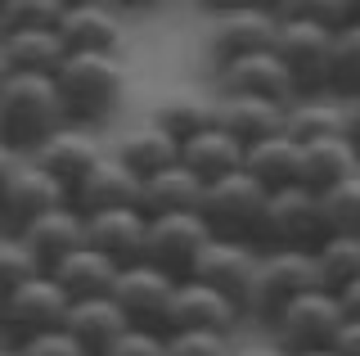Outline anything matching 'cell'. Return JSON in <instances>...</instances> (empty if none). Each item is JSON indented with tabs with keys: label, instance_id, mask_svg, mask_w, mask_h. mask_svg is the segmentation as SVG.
<instances>
[{
	"label": "cell",
	"instance_id": "obj_1",
	"mask_svg": "<svg viewBox=\"0 0 360 356\" xmlns=\"http://www.w3.org/2000/svg\"><path fill=\"white\" fill-rule=\"evenodd\" d=\"M59 82L45 72H5L0 82V140L14 153H37L59 127H68Z\"/></svg>",
	"mask_w": 360,
	"mask_h": 356
},
{
	"label": "cell",
	"instance_id": "obj_2",
	"mask_svg": "<svg viewBox=\"0 0 360 356\" xmlns=\"http://www.w3.org/2000/svg\"><path fill=\"white\" fill-rule=\"evenodd\" d=\"M63 95V108L82 127H108L127 99V68L122 54H68L63 68L54 72Z\"/></svg>",
	"mask_w": 360,
	"mask_h": 356
},
{
	"label": "cell",
	"instance_id": "obj_3",
	"mask_svg": "<svg viewBox=\"0 0 360 356\" xmlns=\"http://www.w3.org/2000/svg\"><path fill=\"white\" fill-rule=\"evenodd\" d=\"M311 288H324L320 280V262L315 253H292V248H266L262 253V271L252 280V293H248V320L252 325H275L284 316V307H292L302 293Z\"/></svg>",
	"mask_w": 360,
	"mask_h": 356
},
{
	"label": "cell",
	"instance_id": "obj_4",
	"mask_svg": "<svg viewBox=\"0 0 360 356\" xmlns=\"http://www.w3.org/2000/svg\"><path fill=\"white\" fill-rule=\"evenodd\" d=\"M333 235L324 194L311 185H284L270 190L266 221H262V248H292V253H315Z\"/></svg>",
	"mask_w": 360,
	"mask_h": 356
},
{
	"label": "cell",
	"instance_id": "obj_5",
	"mask_svg": "<svg viewBox=\"0 0 360 356\" xmlns=\"http://www.w3.org/2000/svg\"><path fill=\"white\" fill-rule=\"evenodd\" d=\"M59 203H72V194H68L32 153L5 149V172H0V230L22 235L32 221L45 217Z\"/></svg>",
	"mask_w": 360,
	"mask_h": 356
},
{
	"label": "cell",
	"instance_id": "obj_6",
	"mask_svg": "<svg viewBox=\"0 0 360 356\" xmlns=\"http://www.w3.org/2000/svg\"><path fill=\"white\" fill-rule=\"evenodd\" d=\"M266 203H270V190H266V185L243 167V172H230V176H221V181H212V185H207V198H202V217H207L212 235L262 243Z\"/></svg>",
	"mask_w": 360,
	"mask_h": 356
},
{
	"label": "cell",
	"instance_id": "obj_7",
	"mask_svg": "<svg viewBox=\"0 0 360 356\" xmlns=\"http://www.w3.org/2000/svg\"><path fill=\"white\" fill-rule=\"evenodd\" d=\"M342 325H347V311H342L333 288H311V293H302L292 307H284V316L270 325V338L288 356L329 352L338 343V333H342Z\"/></svg>",
	"mask_w": 360,
	"mask_h": 356
},
{
	"label": "cell",
	"instance_id": "obj_8",
	"mask_svg": "<svg viewBox=\"0 0 360 356\" xmlns=\"http://www.w3.org/2000/svg\"><path fill=\"white\" fill-rule=\"evenodd\" d=\"M279 37V14L266 5H239V9H221V14H207V32H202V50H207V63L221 68L230 59H243V54L257 50H275Z\"/></svg>",
	"mask_w": 360,
	"mask_h": 356
},
{
	"label": "cell",
	"instance_id": "obj_9",
	"mask_svg": "<svg viewBox=\"0 0 360 356\" xmlns=\"http://www.w3.org/2000/svg\"><path fill=\"white\" fill-rule=\"evenodd\" d=\"M72 311V298L68 288L54 280V271L37 275V280L9 288L0 298V325H5V343H27L45 329H59Z\"/></svg>",
	"mask_w": 360,
	"mask_h": 356
},
{
	"label": "cell",
	"instance_id": "obj_10",
	"mask_svg": "<svg viewBox=\"0 0 360 356\" xmlns=\"http://www.w3.org/2000/svg\"><path fill=\"white\" fill-rule=\"evenodd\" d=\"M333 41H338V27H329V23H292V18H279L275 50L288 63V72L297 77L302 95L333 91Z\"/></svg>",
	"mask_w": 360,
	"mask_h": 356
},
{
	"label": "cell",
	"instance_id": "obj_11",
	"mask_svg": "<svg viewBox=\"0 0 360 356\" xmlns=\"http://www.w3.org/2000/svg\"><path fill=\"white\" fill-rule=\"evenodd\" d=\"M212 243V226L202 212H172V217H149V248L144 262L162 266L176 280H194L202 248Z\"/></svg>",
	"mask_w": 360,
	"mask_h": 356
},
{
	"label": "cell",
	"instance_id": "obj_12",
	"mask_svg": "<svg viewBox=\"0 0 360 356\" xmlns=\"http://www.w3.org/2000/svg\"><path fill=\"white\" fill-rule=\"evenodd\" d=\"M176 288H180V280H176V275H167L162 266L135 262V266H122L117 284H112V298H117L122 311H127L131 325L167 333V325H172Z\"/></svg>",
	"mask_w": 360,
	"mask_h": 356
},
{
	"label": "cell",
	"instance_id": "obj_13",
	"mask_svg": "<svg viewBox=\"0 0 360 356\" xmlns=\"http://www.w3.org/2000/svg\"><path fill=\"white\" fill-rule=\"evenodd\" d=\"M212 82H217V95H262V99H279V104H292L302 95L297 77L288 72L279 50H257L221 63V68H212Z\"/></svg>",
	"mask_w": 360,
	"mask_h": 356
},
{
	"label": "cell",
	"instance_id": "obj_14",
	"mask_svg": "<svg viewBox=\"0 0 360 356\" xmlns=\"http://www.w3.org/2000/svg\"><path fill=\"white\" fill-rule=\"evenodd\" d=\"M262 243H252V239H225V235H212V243L202 248V258H198V271H194V280L202 284H212V288H221V293H230L234 303H248V293H252V280H257V271H262ZM248 316V311H243Z\"/></svg>",
	"mask_w": 360,
	"mask_h": 356
},
{
	"label": "cell",
	"instance_id": "obj_15",
	"mask_svg": "<svg viewBox=\"0 0 360 356\" xmlns=\"http://www.w3.org/2000/svg\"><path fill=\"white\" fill-rule=\"evenodd\" d=\"M108 153V144H104V136H99L95 127H82V122H68V127H59L50 140L41 144L32 158H37L45 172L54 176V181L63 185L68 194L77 190V185L86 181V172L95 167L99 158Z\"/></svg>",
	"mask_w": 360,
	"mask_h": 356
},
{
	"label": "cell",
	"instance_id": "obj_16",
	"mask_svg": "<svg viewBox=\"0 0 360 356\" xmlns=\"http://www.w3.org/2000/svg\"><path fill=\"white\" fill-rule=\"evenodd\" d=\"M86 243L99 248L104 258L117 266L144 262L149 248V212L144 208H108V212H90L86 217Z\"/></svg>",
	"mask_w": 360,
	"mask_h": 356
},
{
	"label": "cell",
	"instance_id": "obj_17",
	"mask_svg": "<svg viewBox=\"0 0 360 356\" xmlns=\"http://www.w3.org/2000/svg\"><path fill=\"white\" fill-rule=\"evenodd\" d=\"M243 307L234 303L230 293H221V288L202 284V280H180L176 288V303H172V329H217V333H234L243 325Z\"/></svg>",
	"mask_w": 360,
	"mask_h": 356
},
{
	"label": "cell",
	"instance_id": "obj_18",
	"mask_svg": "<svg viewBox=\"0 0 360 356\" xmlns=\"http://www.w3.org/2000/svg\"><path fill=\"white\" fill-rule=\"evenodd\" d=\"M72 203L82 208L86 217L90 212H108V208H140L144 203V181L108 149L104 158L86 172V181L72 190Z\"/></svg>",
	"mask_w": 360,
	"mask_h": 356
},
{
	"label": "cell",
	"instance_id": "obj_19",
	"mask_svg": "<svg viewBox=\"0 0 360 356\" xmlns=\"http://www.w3.org/2000/svg\"><path fill=\"white\" fill-rule=\"evenodd\" d=\"M22 239H27L32 253L45 262V271H54L59 262H68L72 253L86 248V212L77 203H59L45 217L32 221V226L22 230Z\"/></svg>",
	"mask_w": 360,
	"mask_h": 356
},
{
	"label": "cell",
	"instance_id": "obj_20",
	"mask_svg": "<svg viewBox=\"0 0 360 356\" xmlns=\"http://www.w3.org/2000/svg\"><path fill=\"white\" fill-rule=\"evenodd\" d=\"M112 153H117L122 163L131 167L140 181H149V176H158L162 167H172L180 163V140L176 136H167L162 127H158L153 117H144V122H131V127H122L117 131V140L108 144Z\"/></svg>",
	"mask_w": 360,
	"mask_h": 356
},
{
	"label": "cell",
	"instance_id": "obj_21",
	"mask_svg": "<svg viewBox=\"0 0 360 356\" xmlns=\"http://www.w3.org/2000/svg\"><path fill=\"white\" fill-rule=\"evenodd\" d=\"M63 329L72 333L90 356H108V348L131 329V320H127V311L117 307V298L104 293V298H77L72 311H68V320H63Z\"/></svg>",
	"mask_w": 360,
	"mask_h": 356
},
{
	"label": "cell",
	"instance_id": "obj_22",
	"mask_svg": "<svg viewBox=\"0 0 360 356\" xmlns=\"http://www.w3.org/2000/svg\"><path fill=\"white\" fill-rule=\"evenodd\" d=\"M68 41L59 27H32V32H0V63L5 72H45L54 77L68 59Z\"/></svg>",
	"mask_w": 360,
	"mask_h": 356
},
{
	"label": "cell",
	"instance_id": "obj_23",
	"mask_svg": "<svg viewBox=\"0 0 360 356\" xmlns=\"http://www.w3.org/2000/svg\"><path fill=\"white\" fill-rule=\"evenodd\" d=\"M217 122L243 144H257L266 136L288 131V104L262 95H217Z\"/></svg>",
	"mask_w": 360,
	"mask_h": 356
},
{
	"label": "cell",
	"instance_id": "obj_24",
	"mask_svg": "<svg viewBox=\"0 0 360 356\" xmlns=\"http://www.w3.org/2000/svg\"><path fill=\"white\" fill-rule=\"evenodd\" d=\"M180 163L212 185V181H221V176H230V172H243L248 144L239 136H230L221 122H212V127H202L198 136H189L180 144Z\"/></svg>",
	"mask_w": 360,
	"mask_h": 356
},
{
	"label": "cell",
	"instance_id": "obj_25",
	"mask_svg": "<svg viewBox=\"0 0 360 356\" xmlns=\"http://www.w3.org/2000/svg\"><path fill=\"white\" fill-rule=\"evenodd\" d=\"M59 32L72 54H122V9L117 5L68 9Z\"/></svg>",
	"mask_w": 360,
	"mask_h": 356
},
{
	"label": "cell",
	"instance_id": "obj_26",
	"mask_svg": "<svg viewBox=\"0 0 360 356\" xmlns=\"http://www.w3.org/2000/svg\"><path fill=\"white\" fill-rule=\"evenodd\" d=\"M202 198H207V181L198 172H189L185 163L162 167L158 176L144 181V212L149 217H172V212H202Z\"/></svg>",
	"mask_w": 360,
	"mask_h": 356
},
{
	"label": "cell",
	"instance_id": "obj_27",
	"mask_svg": "<svg viewBox=\"0 0 360 356\" xmlns=\"http://www.w3.org/2000/svg\"><path fill=\"white\" fill-rule=\"evenodd\" d=\"M360 172V149L347 136H324L302 144V185L311 190H333V185L352 181Z\"/></svg>",
	"mask_w": 360,
	"mask_h": 356
},
{
	"label": "cell",
	"instance_id": "obj_28",
	"mask_svg": "<svg viewBox=\"0 0 360 356\" xmlns=\"http://www.w3.org/2000/svg\"><path fill=\"white\" fill-rule=\"evenodd\" d=\"M248 172L266 185V190H284V185H302V140L279 131L257 144H248Z\"/></svg>",
	"mask_w": 360,
	"mask_h": 356
},
{
	"label": "cell",
	"instance_id": "obj_29",
	"mask_svg": "<svg viewBox=\"0 0 360 356\" xmlns=\"http://www.w3.org/2000/svg\"><path fill=\"white\" fill-rule=\"evenodd\" d=\"M288 136H297L302 144L324 136H347V99L338 91L297 95L288 104Z\"/></svg>",
	"mask_w": 360,
	"mask_h": 356
},
{
	"label": "cell",
	"instance_id": "obj_30",
	"mask_svg": "<svg viewBox=\"0 0 360 356\" xmlns=\"http://www.w3.org/2000/svg\"><path fill=\"white\" fill-rule=\"evenodd\" d=\"M117 275H122V266L112 262V258H104L99 248H90V243H86L82 253H72L68 262L54 266V280L68 288L72 303H77V298H104V293H112Z\"/></svg>",
	"mask_w": 360,
	"mask_h": 356
},
{
	"label": "cell",
	"instance_id": "obj_31",
	"mask_svg": "<svg viewBox=\"0 0 360 356\" xmlns=\"http://www.w3.org/2000/svg\"><path fill=\"white\" fill-rule=\"evenodd\" d=\"M149 117L167 131V136H176L180 144H185L189 136H198L202 127H212V122H217V95L207 99V95H198V91H167L153 104Z\"/></svg>",
	"mask_w": 360,
	"mask_h": 356
},
{
	"label": "cell",
	"instance_id": "obj_32",
	"mask_svg": "<svg viewBox=\"0 0 360 356\" xmlns=\"http://www.w3.org/2000/svg\"><path fill=\"white\" fill-rule=\"evenodd\" d=\"M315 262H320V280L324 288H347L352 280H360V235H342L333 230L329 239L315 248Z\"/></svg>",
	"mask_w": 360,
	"mask_h": 356
},
{
	"label": "cell",
	"instance_id": "obj_33",
	"mask_svg": "<svg viewBox=\"0 0 360 356\" xmlns=\"http://www.w3.org/2000/svg\"><path fill=\"white\" fill-rule=\"evenodd\" d=\"M37 275H45V262L32 253V243L14 230H0V288L9 293V288L37 280Z\"/></svg>",
	"mask_w": 360,
	"mask_h": 356
},
{
	"label": "cell",
	"instance_id": "obj_34",
	"mask_svg": "<svg viewBox=\"0 0 360 356\" xmlns=\"http://www.w3.org/2000/svg\"><path fill=\"white\" fill-rule=\"evenodd\" d=\"M63 14H68V0H0V32L59 27Z\"/></svg>",
	"mask_w": 360,
	"mask_h": 356
},
{
	"label": "cell",
	"instance_id": "obj_35",
	"mask_svg": "<svg viewBox=\"0 0 360 356\" xmlns=\"http://www.w3.org/2000/svg\"><path fill=\"white\" fill-rule=\"evenodd\" d=\"M333 91L338 95H360V18L338 27V41H333Z\"/></svg>",
	"mask_w": 360,
	"mask_h": 356
},
{
	"label": "cell",
	"instance_id": "obj_36",
	"mask_svg": "<svg viewBox=\"0 0 360 356\" xmlns=\"http://www.w3.org/2000/svg\"><path fill=\"white\" fill-rule=\"evenodd\" d=\"M270 9L279 18H292V23H329V27L352 23L347 0H270Z\"/></svg>",
	"mask_w": 360,
	"mask_h": 356
},
{
	"label": "cell",
	"instance_id": "obj_37",
	"mask_svg": "<svg viewBox=\"0 0 360 356\" xmlns=\"http://www.w3.org/2000/svg\"><path fill=\"white\" fill-rule=\"evenodd\" d=\"M324 212H329V226L342 230V235H360V172L352 181L324 190Z\"/></svg>",
	"mask_w": 360,
	"mask_h": 356
},
{
	"label": "cell",
	"instance_id": "obj_38",
	"mask_svg": "<svg viewBox=\"0 0 360 356\" xmlns=\"http://www.w3.org/2000/svg\"><path fill=\"white\" fill-rule=\"evenodd\" d=\"M167 352H172V356H230L234 352V333H217V329H172V333H167Z\"/></svg>",
	"mask_w": 360,
	"mask_h": 356
},
{
	"label": "cell",
	"instance_id": "obj_39",
	"mask_svg": "<svg viewBox=\"0 0 360 356\" xmlns=\"http://www.w3.org/2000/svg\"><path fill=\"white\" fill-rule=\"evenodd\" d=\"M108 356H172V352H167V333L131 325V329L108 348Z\"/></svg>",
	"mask_w": 360,
	"mask_h": 356
},
{
	"label": "cell",
	"instance_id": "obj_40",
	"mask_svg": "<svg viewBox=\"0 0 360 356\" xmlns=\"http://www.w3.org/2000/svg\"><path fill=\"white\" fill-rule=\"evenodd\" d=\"M18 348H22V356H90L63 325L59 329H45V333H37V338L18 343Z\"/></svg>",
	"mask_w": 360,
	"mask_h": 356
},
{
	"label": "cell",
	"instance_id": "obj_41",
	"mask_svg": "<svg viewBox=\"0 0 360 356\" xmlns=\"http://www.w3.org/2000/svg\"><path fill=\"white\" fill-rule=\"evenodd\" d=\"M230 356H288L275 338H252V343H234Z\"/></svg>",
	"mask_w": 360,
	"mask_h": 356
},
{
	"label": "cell",
	"instance_id": "obj_42",
	"mask_svg": "<svg viewBox=\"0 0 360 356\" xmlns=\"http://www.w3.org/2000/svg\"><path fill=\"white\" fill-rule=\"evenodd\" d=\"M333 352L338 356H360V320H347L342 333H338V343H333Z\"/></svg>",
	"mask_w": 360,
	"mask_h": 356
},
{
	"label": "cell",
	"instance_id": "obj_43",
	"mask_svg": "<svg viewBox=\"0 0 360 356\" xmlns=\"http://www.w3.org/2000/svg\"><path fill=\"white\" fill-rule=\"evenodd\" d=\"M338 303H342L347 320H360V280H352L347 288H338Z\"/></svg>",
	"mask_w": 360,
	"mask_h": 356
},
{
	"label": "cell",
	"instance_id": "obj_44",
	"mask_svg": "<svg viewBox=\"0 0 360 356\" xmlns=\"http://www.w3.org/2000/svg\"><path fill=\"white\" fill-rule=\"evenodd\" d=\"M347 99V140L360 149V95H342Z\"/></svg>",
	"mask_w": 360,
	"mask_h": 356
},
{
	"label": "cell",
	"instance_id": "obj_45",
	"mask_svg": "<svg viewBox=\"0 0 360 356\" xmlns=\"http://www.w3.org/2000/svg\"><path fill=\"white\" fill-rule=\"evenodd\" d=\"M167 0H117V9H127V14H153V9H162Z\"/></svg>",
	"mask_w": 360,
	"mask_h": 356
},
{
	"label": "cell",
	"instance_id": "obj_46",
	"mask_svg": "<svg viewBox=\"0 0 360 356\" xmlns=\"http://www.w3.org/2000/svg\"><path fill=\"white\" fill-rule=\"evenodd\" d=\"M207 14H221V9H239V5H266V0H198Z\"/></svg>",
	"mask_w": 360,
	"mask_h": 356
},
{
	"label": "cell",
	"instance_id": "obj_47",
	"mask_svg": "<svg viewBox=\"0 0 360 356\" xmlns=\"http://www.w3.org/2000/svg\"><path fill=\"white\" fill-rule=\"evenodd\" d=\"M82 5H117V0H68V9H82Z\"/></svg>",
	"mask_w": 360,
	"mask_h": 356
},
{
	"label": "cell",
	"instance_id": "obj_48",
	"mask_svg": "<svg viewBox=\"0 0 360 356\" xmlns=\"http://www.w3.org/2000/svg\"><path fill=\"white\" fill-rule=\"evenodd\" d=\"M0 356H22V348H18V343H5V352H0Z\"/></svg>",
	"mask_w": 360,
	"mask_h": 356
},
{
	"label": "cell",
	"instance_id": "obj_49",
	"mask_svg": "<svg viewBox=\"0 0 360 356\" xmlns=\"http://www.w3.org/2000/svg\"><path fill=\"white\" fill-rule=\"evenodd\" d=\"M347 14H352V18H360V0H347Z\"/></svg>",
	"mask_w": 360,
	"mask_h": 356
},
{
	"label": "cell",
	"instance_id": "obj_50",
	"mask_svg": "<svg viewBox=\"0 0 360 356\" xmlns=\"http://www.w3.org/2000/svg\"><path fill=\"white\" fill-rule=\"evenodd\" d=\"M297 356H338V352L329 348V352H297Z\"/></svg>",
	"mask_w": 360,
	"mask_h": 356
}]
</instances>
